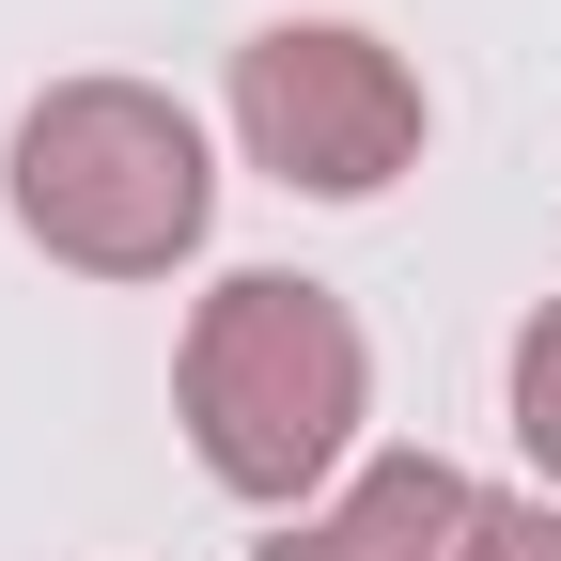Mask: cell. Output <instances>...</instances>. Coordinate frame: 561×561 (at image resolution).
Wrapping results in <instances>:
<instances>
[{
  "instance_id": "obj_1",
  "label": "cell",
  "mask_w": 561,
  "mask_h": 561,
  "mask_svg": "<svg viewBox=\"0 0 561 561\" xmlns=\"http://www.w3.org/2000/svg\"><path fill=\"white\" fill-rule=\"evenodd\" d=\"M375 405V359H359V312L328 297V280H219L187 328V437L203 468L234 483V500H297V483L343 468V437H359Z\"/></svg>"
},
{
  "instance_id": "obj_2",
  "label": "cell",
  "mask_w": 561,
  "mask_h": 561,
  "mask_svg": "<svg viewBox=\"0 0 561 561\" xmlns=\"http://www.w3.org/2000/svg\"><path fill=\"white\" fill-rule=\"evenodd\" d=\"M203 203H219V172H203V125L172 94H140V79L32 94V125H16V234L47 265L157 280V265L203 250Z\"/></svg>"
},
{
  "instance_id": "obj_3",
  "label": "cell",
  "mask_w": 561,
  "mask_h": 561,
  "mask_svg": "<svg viewBox=\"0 0 561 561\" xmlns=\"http://www.w3.org/2000/svg\"><path fill=\"white\" fill-rule=\"evenodd\" d=\"M234 140L312 203H375L421 157V79L343 16H280L234 47Z\"/></svg>"
},
{
  "instance_id": "obj_4",
  "label": "cell",
  "mask_w": 561,
  "mask_h": 561,
  "mask_svg": "<svg viewBox=\"0 0 561 561\" xmlns=\"http://www.w3.org/2000/svg\"><path fill=\"white\" fill-rule=\"evenodd\" d=\"M468 468L453 453H390V468H359L343 500L312 515V530H280V546H250V561H468Z\"/></svg>"
},
{
  "instance_id": "obj_5",
  "label": "cell",
  "mask_w": 561,
  "mask_h": 561,
  "mask_svg": "<svg viewBox=\"0 0 561 561\" xmlns=\"http://www.w3.org/2000/svg\"><path fill=\"white\" fill-rule=\"evenodd\" d=\"M515 437H530V468L561 483V297H546L530 343H515Z\"/></svg>"
},
{
  "instance_id": "obj_6",
  "label": "cell",
  "mask_w": 561,
  "mask_h": 561,
  "mask_svg": "<svg viewBox=\"0 0 561 561\" xmlns=\"http://www.w3.org/2000/svg\"><path fill=\"white\" fill-rule=\"evenodd\" d=\"M468 561H561V515L546 500H483L468 515Z\"/></svg>"
}]
</instances>
